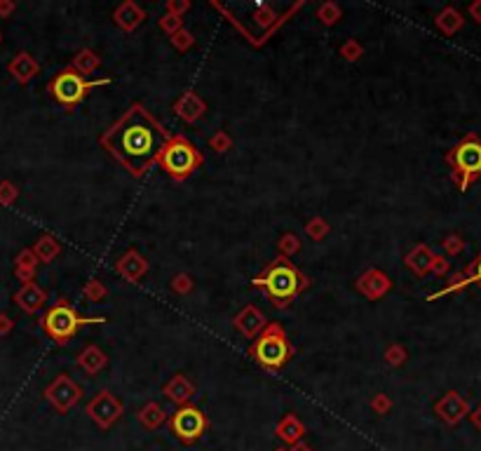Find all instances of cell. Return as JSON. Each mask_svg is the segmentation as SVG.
<instances>
[{
    "label": "cell",
    "mask_w": 481,
    "mask_h": 451,
    "mask_svg": "<svg viewBox=\"0 0 481 451\" xmlns=\"http://www.w3.org/2000/svg\"><path fill=\"white\" fill-rule=\"evenodd\" d=\"M167 139H170V132L153 118L146 106L134 102L99 136V143L134 179H141L157 163V156Z\"/></svg>",
    "instance_id": "6da1fadb"
},
{
    "label": "cell",
    "mask_w": 481,
    "mask_h": 451,
    "mask_svg": "<svg viewBox=\"0 0 481 451\" xmlns=\"http://www.w3.org/2000/svg\"><path fill=\"white\" fill-rule=\"evenodd\" d=\"M251 287L263 289L268 301L272 303V308L287 310L310 287V280L301 268H296L292 259L275 256L265 266V271L251 280Z\"/></svg>",
    "instance_id": "7a4b0ae2"
},
{
    "label": "cell",
    "mask_w": 481,
    "mask_h": 451,
    "mask_svg": "<svg viewBox=\"0 0 481 451\" xmlns=\"http://www.w3.org/2000/svg\"><path fill=\"white\" fill-rule=\"evenodd\" d=\"M157 165L162 167L165 174L174 183H183L204 165V156L188 136L170 134V139L165 141V146L157 156Z\"/></svg>",
    "instance_id": "3957f363"
},
{
    "label": "cell",
    "mask_w": 481,
    "mask_h": 451,
    "mask_svg": "<svg viewBox=\"0 0 481 451\" xmlns=\"http://www.w3.org/2000/svg\"><path fill=\"white\" fill-rule=\"evenodd\" d=\"M294 346L289 341V336L284 332V327L280 322H268L265 330L251 341L249 346V357L254 360L261 369L277 374L282 366L294 357Z\"/></svg>",
    "instance_id": "277c9868"
},
{
    "label": "cell",
    "mask_w": 481,
    "mask_h": 451,
    "mask_svg": "<svg viewBox=\"0 0 481 451\" xmlns=\"http://www.w3.org/2000/svg\"><path fill=\"white\" fill-rule=\"evenodd\" d=\"M106 322H109V320L101 317V315H94V317L80 315V313L75 310L73 305H68L64 299L52 305V308L45 313L43 320H40L45 334H48L50 339L57 343V346H66V343L71 341L73 336L82 330V327H87V325H106Z\"/></svg>",
    "instance_id": "5b68a950"
},
{
    "label": "cell",
    "mask_w": 481,
    "mask_h": 451,
    "mask_svg": "<svg viewBox=\"0 0 481 451\" xmlns=\"http://www.w3.org/2000/svg\"><path fill=\"white\" fill-rule=\"evenodd\" d=\"M446 163L455 186L468 190L481 177V139L477 134H468L446 153Z\"/></svg>",
    "instance_id": "8992f818"
},
{
    "label": "cell",
    "mask_w": 481,
    "mask_h": 451,
    "mask_svg": "<svg viewBox=\"0 0 481 451\" xmlns=\"http://www.w3.org/2000/svg\"><path fill=\"white\" fill-rule=\"evenodd\" d=\"M111 85V78H101V80H87L82 78L73 71V68H61V71L48 82V92L52 97L57 99V102L64 106V109L73 111L75 106L82 104V99H85L92 89L96 87H106Z\"/></svg>",
    "instance_id": "52a82bcc"
},
{
    "label": "cell",
    "mask_w": 481,
    "mask_h": 451,
    "mask_svg": "<svg viewBox=\"0 0 481 451\" xmlns=\"http://www.w3.org/2000/svg\"><path fill=\"white\" fill-rule=\"evenodd\" d=\"M207 428H209V421H207V416H204V411L193 407V404H183V407H179L170 418V430L174 433V438L179 442H183V445H193V442H197L204 433H207Z\"/></svg>",
    "instance_id": "ba28073f"
},
{
    "label": "cell",
    "mask_w": 481,
    "mask_h": 451,
    "mask_svg": "<svg viewBox=\"0 0 481 451\" xmlns=\"http://www.w3.org/2000/svg\"><path fill=\"white\" fill-rule=\"evenodd\" d=\"M45 400L64 416L82 400V388L78 381H73L68 374H59V376L45 388Z\"/></svg>",
    "instance_id": "9c48e42d"
},
{
    "label": "cell",
    "mask_w": 481,
    "mask_h": 451,
    "mask_svg": "<svg viewBox=\"0 0 481 451\" xmlns=\"http://www.w3.org/2000/svg\"><path fill=\"white\" fill-rule=\"evenodd\" d=\"M85 414L94 421L101 430H109L111 425H116L122 416V402L118 400L116 395L109 391L96 393L92 400L87 402Z\"/></svg>",
    "instance_id": "30bf717a"
},
{
    "label": "cell",
    "mask_w": 481,
    "mask_h": 451,
    "mask_svg": "<svg viewBox=\"0 0 481 451\" xmlns=\"http://www.w3.org/2000/svg\"><path fill=\"white\" fill-rule=\"evenodd\" d=\"M355 289L364 296V299L380 301L385 294H390L392 280L387 278V275L380 268H369V271H364L360 278L355 280Z\"/></svg>",
    "instance_id": "8fae6325"
},
{
    "label": "cell",
    "mask_w": 481,
    "mask_h": 451,
    "mask_svg": "<svg viewBox=\"0 0 481 451\" xmlns=\"http://www.w3.org/2000/svg\"><path fill=\"white\" fill-rule=\"evenodd\" d=\"M265 325H268V317H265V313L254 303H247L238 315L233 317L235 332H238L240 336H244V339H251V341H254L256 336L265 330Z\"/></svg>",
    "instance_id": "7c38bea8"
},
{
    "label": "cell",
    "mask_w": 481,
    "mask_h": 451,
    "mask_svg": "<svg viewBox=\"0 0 481 451\" xmlns=\"http://www.w3.org/2000/svg\"><path fill=\"white\" fill-rule=\"evenodd\" d=\"M172 111L177 113V118L186 122V125H195V122L204 118V113H207V102H204L195 89H186L177 102L172 104Z\"/></svg>",
    "instance_id": "4fadbf2b"
},
{
    "label": "cell",
    "mask_w": 481,
    "mask_h": 451,
    "mask_svg": "<svg viewBox=\"0 0 481 451\" xmlns=\"http://www.w3.org/2000/svg\"><path fill=\"white\" fill-rule=\"evenodd\" d=\"M468 411H470L468 402H465L463 395H458L455 391H448L446 395H441L439 400L434 402V414L448 425H455Z\"/></svg>",
    "instance_id": "5bb4252c"
},
{
    "label": "cell",
    "mask_w": 481,
    "mask_h": 451,
    "mask_svg": "<svg viewBox=\"0 0 481 451\" xmlns=\"http://www.w3.org/2000/svg\"><path fill=\"white\" fill-rule=\"evenodd\" d=\"M116 273L122 280L136 285V282L148 273V261L139 254V249H127L125 254L116 261Z\"/></svg>",
    "instance_id": "9a60e30c"
},
{
    "label": "cell",
    "mask_w": 481,
    "mask_h": 451,
    "mask_svg": "<svg viewBox=\"0 0 481 451\" xmlns=\"http://www.w3.org/2000/svg\"><path fill=\"white\" fill-rule=\"evenodd\" d=\"M111 17L118 28H122L125 33H132V31H136L143 24L146 10H143L139 3H134V0H125V3H120L116 10H113Z\"/></svg>",
    "instance_id": "2e32d148"
},
{
    "label": "cell",
    "mask_w": 481,
    "mask_h": 451,
    "mask_svg": "<svg viewBox=\"0 0 481 451\" xmlns=\"http://www.w3.org/2000/svg\"><path fill=\"white\" fill-rule=\"evenodd\" d=\"M162 395H167V400L174 402L177 407H183V404H190V400L195 397V384L186 374H174L162 386Z\"/></svg>",
    "instance_id": "e0dca14e"
},
{
    "label": "cell",
    "mask_w": 481,
    "mask_h": 451,
    "mask_svg": "<svg viewBox=\"0 0 481 451\" xmlns=\"http://www.w3.org/2000/svg\"><path fill=\"white\" fill-rule=\"evenodd\" d=\"M432 261H434V251L423 242H418L416 247L409 249V254L404 256V266H407L416 278H425V275L432 271Z\"/></svg>",
    "instance_id": "ac0fdd59"
},
{
    "label": "cell",
    "mask_w": 481,
    "mask_h": 451,
    "mask_svg": "<svg viewBox=\"0 0 481 451\" xmlns=\"http://www.w3.org/2000/svg\"><path fill=\"white\" fill-rule=\"evenodd\" d=\"M75 362H78V366L85 374H89V376H96V374H101L106 366H109V355H106L99 346H94V343H89V346H85L78 353Z\"/></svg>",
    "instance_id": "d6986e66"
},
{
    "label": "cell",
    "mask_w": 481,
    "mask_h": 451,
    "mask_svg": "<svg viewBox=\"0 0 481 451\" xmlns=\"http://www.w3.org/2000/svg\"><path fill=\"white\" fill-rule=\"evenodd\" d=\"M14 301L19 303L21 310L38 313V310H43L45 303H48V294H45V289L38 287L35 282H24V287L14 294Z\"/></svg>",
    "instance_id": "ffe728a7"
},
{
    "label": "cell",
    "mask_w": 481,
    "mask_h": 451,
    "mask_svg": "<svg viewBox=\"0 0 481 451\" xmlns=\"http://www.w3.org/2000/svg\"><path fill=\"white\" fill-rule=\"evenodd\" d=\"M10 73L21 82V85H26L28 80H33L35 75L40 73V64H38V61L31 57L28 52H19V55L12 59Z\"/></svg>",
    "instance_id": "44dd1931"
},
{
    "label": "cell",
    "mask_w": 481,
    "mask_h": 451,
    "mask_svg": "<svg viewBox=\"0 0 481 451\" xmlns=\"http://www.w3.org/2000/svg\"><path fill=\"white\" fill-rule=\"evenodd\" d=\"M99 66H101V57H99L94 50L82 48V50L78 52V55L73 57L71 66H68V68H73L75 73L85 78V75H94Z\"/></svg>",
    "instance_id": "7402d4cb"
},
{
    "label": "cell",
    "mask_w": 481,
    "mask_h": 451,
    "mask_svg": "<svg viewBox=\"0 0 481 451\" xmlns=\"http://www.w3.org/2000/svg\"><path fill=\"white\" fill-rule=\"evenodd\" d=\"M303 433H305V425L296 414H287L277 423V438L282 442H287V445H296V442L303 438Z\"/></svg>",
    "instance_id": "603a6c76"
},
{
    "label": "cell",
    "mask_w": 481,
    "mask_h": 451,
    "mask_svg": "<svg viewBox=\"0 0 481 451\" xmlns=\"http://www.w3.org/2000/svg\"><path fill=\"white\" fill-rule=\"evenodd\" d=\"M33 254H35V259L38 261H43V263H52L55 259L61 254V242L55 238V235H40L38 238V242L33 244Z\"/></svg>",
    "instance_id": "cb8c5ba5"
},
{
    "label": "cell",
    "mask_w": 481,
    "mask_h": 451,
    "mask_svg": "<svg viewBox=\"0 0 481 451\" xmlns=\"http://www.w3.org/2000/svg\"><path fill=\"white\" fill-rule=\"evenodd\" d=\"M463 24H465V19H463V14L455 10V7H444L437 17H434V26H437L441 33H446V36H453V33H458V31L463 28Z\"/></svg>",
    "instance_id": "d4e9b609"
},
{
    "label": "cell",
    "mask_w": 481,
    "mask_h": 451,
    "mask_svg": "<svg viewBox=\"0 0 481 451\" xmlns=\"http://www.w3.org/2000/svg\"><path fill=\"white\" fill-rule=\"evenodd\" d=\"M136 418H139V423L146 428V430H155V428H160V425L167 421V411L160 407L157 402H146L139 409Z\"/></svg>",
    "instance_id": "484cf974"
},
{
    "label": "cell",
    "mask_w": 481,
    "mask_h": 451,
    "mask_svg": "<svg viewBox=\"0 0 481 451\" xmlns=\"http://www.w3.org/2000/svg\"><path fill=\"white\" fill-rule=\"evenodd\" d=\"M315 17L322 26H333L343 19V7L338 3H333V0H326V3H322L315 10Z\"/></svg>",
    "instance_id": "4316f807"
},
{
    "label": "cell",
    "mask_w": 481,
    "mask_h": 451,
    "mask_svg": "<svg viewBox=\"0 0 481 451\" xmlns=\"http://www.w3.org/2000/svg\"><path fill=\"white\" fill-rule=\"evenodd\" d=\"M35 271H38V259L33 254V249H26L21 251L19 259H17V275L24 282H33L35 278Z\"/></svg>",
    "instance_id": "83f0119b"
},
{
    "label": "cell",
    "mask_w": 481,
    "mask_h": 451,
    "mask_svg": "<svg viewBox=\"0 0 481 451\" xmlns=\"http://www.w3.org/2000/svg\"><path fill=\"white\" fill-rule=\"evenodd\" d=\"M301 249H303V242H301V238H299V235H296L294 231H287V233H282V235H280V240H277V251H280V256L292 259L294 254H299Z\"/></svg>",
    "instance_id": "f1b7e54d"
},
{
    "label": "cell",
    "mask_w": 481,
    "mask_h": 451,
    "mask_svg": "<svg viewBox=\"0 0 481 451\" xmlns=\"http://www.w3.org/2000/svg\"><path fill=\"white\" fill-rule=\"evenodd\" d=\"M329 233H331V226L324 217H312V219H308V224H305V235H308L312 242L326 240Z\"/></svg>",
    "instance_id": "f546056e"
},
{
    "label": "cell",
    "mask_w": 481,
    "mask_h": 451,
    "mask_svg": "<svg viewBox=\"0 0 481 451\" xmlns=\"http://www.w3.org/2000/svg\"><path fill=\"white\" fill-rule=\"evenodd\" d=\"M470 285H472V280L468 278V275H465V273H455L453 278L448 280V285H446V287H441L439 292H434V294L427 296V301H437V299H441V296L453 294V292H460V289L470 287Z\"/></svg>",
    "instance_id": "4dcf8cb0"
},
{
    "label": "cell",
    "mask_w": 481,
    "mask_h": 451,
    "mask_svg": "<svg viewBox=\"0 0 481 451\" xmlns=\"http://www.w3.org/2000/svg\"><path fill=\"white\" fill-rule=\"evenodd\" d=\"M106 296H109V287L99 278H92L89 282H85V287H82V299L89 303H101Z\"/></svg>",
    "instance_id": "1f68e13d"
},
{
    "label": "cell",
    "mask_w": 481,
    "mask_h": 451,
    "mask_svg": "<svg viewBox=\"0 0 481 451\" xmlns=\"http://www.w3.org/2000/svg\"><path fill=\"white\" fill-rule=\"evenodd\" d=\"M338 55L353 64V61H360L364 57V45L360 40H355V38H350V40H345L338 48Z\"/></svg>",
    "instance_id": "d6a6232c"
},
{
    "label": "cell",
    "mask_w": 481,
    "mask_h": 451,
    "mask_svg": "<svg viewBox=\"0 0 481 451\" xmlns=\"http://www.w3.org/2000/svg\"><path fill=\"white\" fill-rule=\"evenodd\" d=\"M209 148L214 153H219V156H223V153H228L233 148V136L226 132V129H219V132H214L209 136Z\"/></svg>",
    "instance_id": "836d02e7"
},
{
    "label": "cell",
    "mask_w": 481,
    "mask_h": 451,
    "mask_svg": "<svg viewBox=\"0 0 481 451\" xmlns=\"http://www.w3.org/2000/svg\"><path fill=\"white\" fill-rule=\"evenodd\" d=\"M383 357H385V362L390 366H402L404 362H407L409 353H407V348H404L402 343H392V346L385 348Z\"/></svg>",
    "instance_id": "e575fe53"
},
{
    "label": "cell",
    "mask_w": 481,
    "mask_h": 451,
    "mask_svg": "<svg viewBox=\"0 0 481 451\" xmlns=\"http://www.w3.org/2000/svg\"><path fill=\"white\" fill-rule=\"evenodd\" d=\"M172 292L174 294H179V296H186V294H190L193 292V287H195V282H193V278H190L188 273H177L172 278Z\"/></svg>",
    "instance_id": "d590c367"
},
{
    "label": "cell",
    "mask_w": 481,
    "mask_h": 451,
    "mask_svg": "<svg viewBox=\"0 0 481 451\" xmlns=\"http://www.w3.org/2000/svg\"><path fill=\"white\" fill-rule=\"evenodd\" d=\"M170 40H172V45H174V48H177L179 52H188V50L195 45V36L190 33L188 28H181V31H177L174 36H170Z\"/></svg>",
    "instance_id": "8d00e7d4"
},
{
    "label": "cell",
    "mask_w": 481,
    "mask_h": 451,
    "mask_svg": "<svg viewBox=\"0 0 481 451\" xmlns=\"http://www.w3.org/2000/svg\"><path fill=\"white\" fill-rule=\"evenodd\" d=\"M157 26H160V31H165L167 36H174L177 31L183 28V19L181 17H174V14H170V12H165L162 17L157 19Z\"/></svg>",
    "instance_id": "74e56055"
},
{
    "label": "cell",
    "mask_w": 481,
    "mask_h": 451,
    "mask_svg": "<svg viewBox=\"0 0 481 451\" xmlns=\"http://www.w3.org/2000/svg\"><path fill=\"white\" fill-rule=\"evenodd\" d=\"M441 249L446 251V256H458L465 249V240L460 238V235L451 233V235H446V238L441 240Z\"/></svg>",
    "instance_id": "f35d334b"
},
{
    "label": "cell",
    "mask_w": 481,
    "mask_h": 451,
    "mask_svg": "<svg viewBox=\"0 0 481 451\" xmlns=\"http://www.w3.org/2000/svg\"><path fill=\"white\" fill-rule=\"evenodd\" d=\"M371 409L376 411V414L383 416V414H387V411L392 409V400L385 393H376L371 397Z\"/></svg>",
    "instance_id": "ab89813d"
},
{
    "label": "cell",
    "mask_w": 481,
    "mask_h": 451,
    "mask_svg": "<svg viewBox=\"0 0 481 451\" xmlns=\"http://www.w3.org/2000/svg\"><path fill=\"white\" fill-rule=\"evenodd\" d=\"M190 7H193V3H190V0H167L165 12H170V14H174V17H181L183 19V14H186Z\"/></svg>",
    "instance_id": "60d3db41"
},
{
    "label": "cell",
    "mask_w": 481,
    "mask_h": 451,
    "mask_svg": "<svg viewBox=\"0 0 481 451\" xmlns=\"http://www.w3.org/2000/svg\"><path fill=\"white\" fill-rule=\"evenodd\" d=\"M12 200H17V188L12 186V183H0V202L3 205H10Z\"/></svg>",
    "instance_id": "b9f144b4"
},
{
    "label": "cell",
    "mask_w": 481,
    "mask_h": 451,
    "mask_svg": "<svg viewBox=\"0 0 481 451\" xmlns=\"http://www.w3.org/2000/svg\"><path fill=\"white\" fill-rule=\"evenodd\" d=\"M463 273L468 275V278H470L472 282H477V285L481 287V254L468 266V271H463Z\"/></svg>",
    "instance_id": "7bdbcfd3"
},
{
    "label": "cell",
    "mask_w": 481,
    "mask_h": 451,
    "mask_svg": "<svg viewBox=\"0 0 481 451\" xmlns=\"http://www.w3.org/2000/svg\"><path fill=\"white\" fill-rule=\"evenodd\" d=\"M448 268H451V263H448V259L446 256H437L434 254V261H432V271L430 273H434V275H446L448 273Z\"/></svg>",
    "instance_id": "ee69618b"
},
{
    "label": "cell",
    "mask_w": 481,
    "mask_h": 451,
    "mask_svg": "<svg viewBox=\"0 0 481 451\" xmlns=\"http://www.w3.org/2000/svg\"><path fill=\"white\" fill-rule=\"evenodd\" d=\"M470 17L477 21V24H481V0H477V3L470 5Z\"/></svg>",
    "instance_id": "f6af8a7d"
},
{
    "label": "cell",
    "mask_w": 481,
    "mask_h": 451,
    "mask_svg": "<svg viewBox=\"0 0 481 451\" xmlns=\"http://www.w3.org/2000/svg\"><path fill=\"white\" fill-rule=\"evenodd\" d=\"M12 327V320L7 315H0V332H7Z\"/></svg>",
    "instance_id": "bcb514c9"
},
{
    "label": "cell",
    "mask_w": 481,
    "mask_h": 451,
    "mask_svg": "<svg viewBox=\"0 0 481 451\" xmlns=\"http://www.w3.org/2000/svg\"><path fill=\"white\" fill-rule=\"evenodd\" d=\"M472 423H475L479 430H481V404H479V409L475 411V414H472Z\"/></svg>",
    "instance_id": "7dc6e473"
},
{
    "label": "cell",
    "mask_w": 481,
    "mask_h": 451,
    "mask_svg": "<svg viewBox=\"0 0 481 451\" xmlns=\"http://www.w3.org/2000/svg\"><path fill=\"white\" fill-rule=\"evenodd\" d=\"M14 10L12 3H0V14H10Z\"/></svg>",
    "instance_id": "c3c4849f"
},
{
    "label": "cell",
    "mask_w": 481,
    "mask_h": 451,
    "mask_svg": "<svg viewBox=\"0 0 481 451\" xmlns=\"http://www.w3.org/2000/svg\"><path fill=\"white\" fill-rule=\"evenodd\" d=\"M292 451H312L308 445H303V442H296V445L292 447Z\"/></svg>",
    "instance_id": "681fc988"
},
{
    "label": "cell",
    "mask_w": 481,
    "mask_h": 451,
    "mask_svg": "<svg viewBox=\"0 0 481 451\" xmlns=\"http://www.w3.org/2000/svg\"><path fill=\"white\" fill-rule=\"evenodd\" d=\"M280 451H284V449H280Z\"/></svg>",
    "instance_id": "f907efd6"
}]
</instances>
